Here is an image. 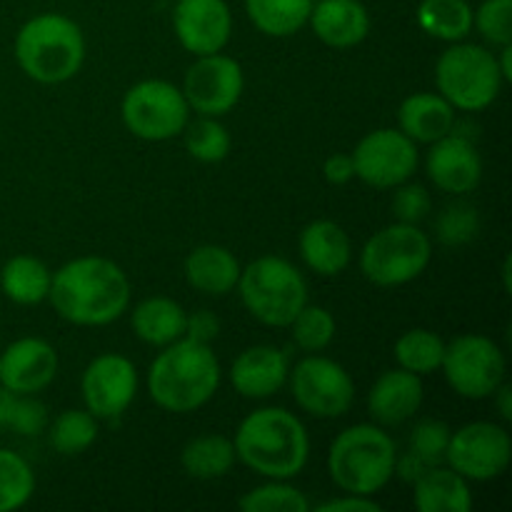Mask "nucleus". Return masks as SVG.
Segmentation results:
<instances>
[{
  "label": "nucleus",
  "instance_id": "f257e3e1",
  "mask_svg": "<svg viewBox=\"0 0 512 512\" xmlns=\"http://www.w3.org/2000/svg\"><path fill=\"white\" fill-rule=\"evenodd\" d=\"M55 313L73 325H108L130 303L128 275L108 258H78L65 263L50 280Z\"/></svg>",
  "mask_w": 512,
  "mask_h": 512
},
{
  "label": "nucleus",
  "instance_id": "f03ea898",
  "mask_svg": "<svg viewBox=\"0 0 512 512\" xmlns=\"http://www.w3.org/2000/svg\"><path fill=\"white\" fill-rule=\"evenodd\" d=\"M235 458L273 480L295 478L308 463L305 425L283 408H260L235 433Z\"/></svg>",
  "mask_w": 512,
  "mask_h": 512
},
{
  "label": "nucleus",
  "instance_id": "7ed1b4c3",
  "mask_svg": "<svg viewBox=\"0 0 512 512\" xmlns=\"http://www.w3.org/2000/svg\"><path fill=\"white\" fill-rule=\"evenodd\" d=\"M220 385V363L205 343L180 338L165 345L148 370L150 398L168 413H190L208 403Z\"/></svg>",
  "mask_w": 512,
  "mask_h": 512
},
{
  "label": "nucleus",
  "instance_id": "20e7f679",
  "mask_svg": "<svg viewBox=\"0 0 512 512\" xmlns=\"http://www.w3.org/2000/svg\"><path fill=\"white\" fill-rule=\"evenodd\" d=\"M15 60L35 83H65L85 60L83 30L60 13L35 15L15 35Z\"/></svg>",
  "mask_w": 512,
  "mask_h": 512
},
{
  "label": "nucleus",
  "instance_id": "39448f33",
  "mask_svg": "<svg viewBox=\"0 0 512 512\" xmlns=\"http://www.w3.org/2000/svg\"><path fill=\"white\" fill-rule=\"evenodd\" d=\"M395 443L375 425H353L333 440L328 473L340 490L373 495L395 475Z\"/></svg>",
  "mask_w": 512,
  "mask_h": 512
},
{
  "label": "nucleus",
  "instance_id": "423d86ee",
  "mask_svg": "<svg viewBox=\"0 0 512 512\" xmlns=\"http://www.w3.org/2000/svg\"><path fill=\"white\" fill-rule=\"evenodd\" d=\"M240 298L255 320L270 328H288L308 303V285L293 263L275 255L253 260L238 278Z\"/></svg>",
  "mask_w": 512,
  "mask_h": 512
},
{
  "label": "nucleus",
  "instance_id": "0eeeda50",
  "mask_svg": "<svg viewBox=\"0 0 512 512\" xmlns=\"http://www.w3.org/2000/svg\"><path fill=\"white\" fill-rule=\"evenodd\" d=\"M435 83L440 95L453 108L478 113L485 110L503 88L498 58L473 43H460L445 50L435 65Z\"/></svg>",
  "mask_w": 512,
  "mask_h": 512
},
{
  "label": "nucleus",
  "instance_id": "6e6552de",
  "mask_svg": "<svg viewBox=\"0 0 512 512\" xmlns=\"http://www.w3.org/2000/svg\"><path fill=\"white\" fill-rule=\"evenodd\" d=\"M433 250L430 238L410 223H395L378 230L360 253V268L370 283L395 288L418 278L428 268Z\"/></svg>",
  "mask_w": 512,
  "mask_h": 512
},
{
  "label": "nucleus",
  "instance_id": "1a4fd4ad",
  "mask_svg": "<svg viewBox=\"0 0 512 512\" xmlns=\"http://www.w3.org/2000/svg\"><path fill=\"white\" fill-rule=\"evenodd\" d=\"M188 100L183 90L165 80H143L125 93L120 113L135 138L160 143L180 135L188 125Z\"/></svg>",
  "mask_w": 512,
  "mask_h": 512
},
{
  "label": "nucleus",
  "instance_id": "9d476101",
  "mask_svg": "<svg viewBox=\"0 0 512 512\" xmlns=\"http://www.w3.org/2000/svg\"><path fill=\"white\" fill-rule=\"evenodd\" d=\"M443 373L450 388L468 400H483L498 390L505 378V355L485 335H460L445 345Z\"/></svg>",
  "mask_w": 512,
  "mask_h": 512
},
{
  "label": "nucleus",
  "instance_id": "9b49d317",
  "mask_svg": "<svg viewBox=\"0 0 512 512\" xmlns=\"http://www.w3.org/2000/svg\"><path fill=\"white\" fill-rule=\"evenodd\" d=\"M512 443L508 430L495 423H468L450 433L445 460L465 480H493L508 470Z\"/></svg>",
  "mask_w": 512,
  "mask_h": 512
},
{
  "label": "nucleus",
  "instance_id": "f8f14e48",
  "mask_svg": "<svg viewBox=\"0 0 512 512\" xmlns=\"http://www.w3.org/2000/svg\"><path fill=\"white\" fill-rule=\"evenodd\" d=\"M293 398L315 418H340L353 405L355 385L343 365L310 355L293 370Z\"/></svg>",
  "mask_w": 512,
  "mask_h": 512
},
{
  "label": "nucleus",
  "instance_id": "ddd939ff",
  "mask_svg": "<svg viewBox=\"0 0 512 512\" xmlns=\"http://www.w3.org/2000/svg\"><path fill=\"white\" fill-rule=\"evenodd\" d=\"M355 175L373 188H395L418 168V148L403 130L380 128L365 135L353 153Z\"/></svg>",
  "mask_w": 512,
  "mask_h": 512
},
{
  "label": "nucleus",
  "instance_id": "4468645a",
  "mask_svg": "<svg viewBox=\"0 0 512 512\" xmlns=\"http://www.w3.org/2000/svg\"><path fill=\"white\" fill-rule=\"evenodd\" d=\"M243 85V68H240L238 60L210 53L198 55V60L188 68L183 95L190 108L198 110L200 115L218 118V115L230 113L238 105Z\"/></svg>",
  "mask_w": 512,
  "mask_h": 512
},
{
  "label": "nucleus",
  "instance_id": "2eb2a0df",
  "mask_svg": "<svg viewBox=\"0 0 512 512\" xmlns=\"http://www.w3.org/2000/svg\"><path fill=\"white\" fill-rule=\"evenodd\" d=\"M83 400L93 418H118L133 403L138 390V373L125 355H98L83 373Z\"/></svg>",
  "mask_w": 512,
  "mask_h": 512
},
{
  "label": "nucleus",
  "instance_id": "dca6fc26",
  "mask_svg": "<svg viewBox=\"0 0 512 512\" xmlns=\"http://www.w3.org/2000/svg\"><path fill=\"white\" fill-rule=\"evenodd\" d=\"M173 28L188 53H220L233 33V15L225 0H178Z\"/></svg>",
  "mask_w": 512,
  "mask_h": 512
},
{
  "label": "nucleus",
  "instance_id": "f3484780",
  "mask_svg": "<svg viewBox=\"0 0 512 512\" xmlns=\"http://www.w3.org/2000/svg\"><path fill=\"white\" fill-rule=\"evenodd\" d=\"M58 373V353L40 338H20L0 353V385L10 393L33 395Z\"/></svg>",
  "mask_w": 512,
  "mask_h": 512
},
{
  "label": "nucleus",
  "instance_id": "a211bd4d",
  "mask_svg": "<svg viewBox=\"0 0 512 512\" xmlns=\"http://www.w3.org/2000/svg\"><path fill=\"white\" fill-rule=\"evenodd\" d=\"M428 175L445 193H470L483 178V160L468 138L448 133L428 153Z\"/></svg>",
  "mask_w": 512,
  "mask_h": 512
},
{
  "label": "nucleus",
  "instance_id": "6ab92c4d",
  "mask_svg": "<svg viewBox=\"0 0 512 512\" xmlns=\"http://www.w3.org/2000/svg\"><path fill=\"white\" fill-rule=\"evenodd\" d=\"M230 380H233V388L243 398H270L288 380V358L278 348L255 345V348L243 350L235 358L233 370H230Z\"/></svg>",
  "mask_w": 512,
  "mask_h": 512
},
{
  "label": "nucleus",
  "instance_id": "aec40b11",
  "mask_svg": "<svg viewBox=\"0 0 512 512\" xmlns=\"http://www.w3.org/2000/svg\"><path fill=\"white\" fill-rule=\"evenodd\" d=\"M423 403V380L410 370H388L368 393V410L378 423L400 425L413 418Z\"/></svg>",
  "mask_w": 512,
  "mask_h": 512
},
{
  "label": "nucleus",
  "instance_id": "412c9836",
  "mask_svg": "<svg viewBox=\"0 0 512 512\" xmlns=\"http://www.w3.org/2000/svg\"><path fill=\"white\" fill-rule=\"evenodd\" d=\"M313 33L330 48H353L370 30V15L360 0H320L310 10Z\"/></svg>",
  "mask_w": 512,
  "mask_h": 512
},
{
  "label": "nucleus",
  "instance_id": "4be33fe9",
  "mask_svg": "<svg viewBox=\"0 0 512 512\" xmlns=\"http://www.w3.org/2000/svg\"><path fill=\"white\" fill-rule=\"evenodd\" d=\"M300 255L310 270L333 278L350 263V238L333 220H315L300 233Z\"/></svg>",
  "mask_w": 512,
  "mask_h": 512
},
{
  "label": "nucleus",
  "instance_id": "5701e85b",
  "mask_svg": "<svg viewBox=\"0 0 512 512\" xmlns=\"http://www.w3.org/2000/svg\"><path fill=\"white\" fill-rule=\"evenodd\" d=\"M453 105L435 93H415L403 100L398 110L400 130L408 135L410 140L418 143H435V140L445 138L453 133L455 113Z\"/></svg>",
  "mask_w": 512,
  "mask_h": 512
},
{
  "label": "nucleus",
  "instance_id": "b1692460",
  "mask_svg": "<svg viewBox=\"0 0 512 512\" xmlns=\"http://www.w3.org/2000/svg\"><path fill=\"white\" fill-rule=\"evenodd\" d=\"M185 278L200 293L220 298L238 285L240 265L228 248L200 245L185 260Z\"/></svg>",
  "mask_w": 512,
  "mask_h": 512
},
{
  "label": "nucleus",
  "instance_id": "393cba45",
  "mask_svg": "<svg viewBox=\"0 0 512 512\" xmlns=\"http://www.w3.org/2000/svg\"><path fill=\"white\" fill-rule=\"evenodd\" d=\"M415 508L420 512H468L473 508L468 480L453 468L433 465L415 480Z\"/></svg>",
  "mask_w": 512,
  "mask_h": 512
},
{
  "label": "nucleus",
  "instance_id": "a878e982",
  "mask_svg": "<svg viewBox=\"0 0 512 512\" xmlns=\"http://www.w3.org/2000/svg\"><path fill=\"white\" fill-rule=\"evenodd\" d=\"M185 310L170 298H148L133 310V330L143 343L165 345L185 335Z\"/></svg>",
  "mask_w": 512,
  "mask_h": 512
},
{
  "label": "nucleus",
  "instance_id": "bb28decb",
  "mask_svg": "<svg viewBox=\"0 0 512 512\" xmlns=\"http://www.w3.org/2000/svg\"><path fill=\"white\" fill-rule=\"evenodd\" d=\"M50 270L33 255H15L0 270V288L5 298L18 305H38L50 293Z\"/></svg>",
  "mask_w": 512,
  "mask_h": 512
},
{
  "label": "nucleus",
  "instance_id": "cd10ccee",
  "mask_svg": "<svg viewBox=\"0 0 512 512\" xmlns=\"http://www.w3.org/2000/svg\"><path fill=\"white\" fill-rule=\"evenodd\" d=\"M185 473L198 480H215L230 473L235 463V445L225 435L210 433L193 438L180 455Z\"/></svg>",
  "mask_w": 512,
  "mask_h": 512
},
{
  "label": "nucleus",
  "instance_id": "c85d7f7f",
  "mask_svg": "<svg viewBox=\"0 0 512 512\" xmlns=\"http://www.w3.org/2000/svg\"><path fill=\"white\" fill-rule=\"evenodd\" d=\"M245 10L260 33L288 38L308 23L313 0H245Z\"/></svg>",
  "mask_w": 512,
  "mask_h": 512
},
{
  "label": "nucleus",
  "instance_id": "c756f323",
  "mask_svg": "<svg viewBox=\"0 0 512 512\" xmlns=\"http://www.w3.org/2000/svg\"><path fill=\"white\" fill-rule=\"evenodd\" d=\"M418 25L433 38L458 43L473 30V8L468 0H423Z\"/></svg>",
  "mask_w": 512,
  "mask_h": 512
},
{
  "label": "nucleus",
  "instance_id": "7c9ffc66",
  "mask_svg": "<svg viewBox=\"0 0 512 512\" xmlns=\"http://www.w3.org/2000/svg\"><path fill=\"white\" fill-rule=\"evenodd\" d=\"M443 355L445 343L433 330H408L395 343V358H398L400 368L410 370L415 375H428L438 370L443 365Z\"/></svg>",
  "mask_w": 512,
  "mask_h": 512
},
{
  "label": "nucleus",
  "instance_id": "2f4dec72",
  "mask_svg": "<svg viewBox=\"0 0 512 512\" xmlns=\"http://www.w3.org/2000/svg\"><path fill=\"white\" fill-rule=\"evenodd\" d=\"M35 475L28 460L0 448V512L18 510L33 498Z\"/></svg>",
  "mask_w": 512,
  "mask_h": 512
},
{
  "label": "nucleus",
  "instance_id": "473e14b6",
  "mask_svg": "<svg viewBox=\"0 0 512 512\" xmlns=\"http://www.w3.org/2000/svg\"><path fill=\"white\" fill-rule=\"evenodd\" d=\"M95 438H98V423L88 410H65L55 418L50 430V445L65 458L88 450Z\"/></svg>",
  "mask_w": 512,
  "mask_h": 512
},
{
  "label": "nucleus",
  "instance_id": "72a5a7b5",
  "mask_svg": "<svg viewBox=\"0 0 512 512\" xmlns=\"http://www.w3.org/2000/svg\"><path fill=\"white\" fill-rule=\"evenodd\" d=\"M185 148L200 163H220L230 153V135L225 125L203 115L195 123L185 125Z\"/></svg>",
  "mask_w": 512,
  "mask_h": 512
},
{
  "label": "nucleus",
  "instance_id": "f704fd0d",
  "mask_svg": "<svg viewBox=\"0 0 512 512\" xmlns=\"http://www.w3.org/2000/svg\"><path fill=\"white\" fill-rule=\"evenodd\" d=\"M293 328V340L298 348H303L305 353H318L325 350L335 338V320L320 305H303L298 315L293 318V323L288 325Z\"/></svg>",
  "mask_w": 512,
  "mask_h": 512
},
{
  "label": "nucleus",
  "instance_id": "c9c22d12",
  "mask_svg": "<svg viewBox=\"0 0 512 512\" xmlns=\"http://www.w3.org/2000/svg\"><path fill=\"white\" fill-rule=\"evenodd\" d=\"M240 510L245 512H308L310 503L298 488L285 483H268L250 490L240 498Z\"/></svg>",
  "mask_w": 512,
  "mask_h": 512
},
{
  "label": "nucleus",
  "instance_id": "e433bc0d",
  "mask_svg": "<svg viewBox=\"0 0 512 512\" xmlns=\"http://www.w3.org/2000/svg\"><path fill=\"white\" fill-rule=\"evenodd\" d=\"M475 28L480 30L488 43L510 45L512 43V0H483L473 15Z\"/></svg>",
  "mask_w": 512,
  "mask_h": 512
},
{
  "label": "nucleus",
  "instance_id": "4c0bfd02",
  "mask_svg": "<svg viewBox=\"0 0 512 512\" xmlns=\"http://www.w3.org/2000/svg\"><path fill=\"white\" fill-rule=\"evenodd\" d=\"M480 233L478 210L470 205H450L438 218V238L445 245H465Z\"/></svg>",
  "mask_w": 512,
  "mask_h": 512
},
{
  "label": "nucleus",
  "instance_id": "58836bf2",
  "mask_svg": "<svg viewBox=\"0 0 512 512\" xmlns=\"http://www.w3.org/2000/svg\"><path fill=\"white\" fill-rule=\"evenodd\" d=\"M450 443V428L440 420H423L415 425L410 435V453L418 455L428 465H438L445 460V450Z\"/></svg>",
  "mask_w": 512,
  "mask_h": 512
},
{
  "label": "nucleus",
  "instance_id": "ea45409f",
  "mask_svg": "<svg viewBox=\"0 0 512 512\" xmlns=\"http://www.w3.org/2000/svg\"><path fill=\"white\" fill-rule=\"evenodd\" d=\"M430 213V195L423 185H403L393 195V215L398 223L418 225Z\"/></svg>",
  "mask_w": 512,
  "mask_h": 512
},
{
  "label": "nucleus",
  "instance_id": "a19ab883",
  "mask_svg": "<svg viewBox=\"0 0 512 512\" xmlns=\"http://www.w3.org/2000/svg\"><path fill=\"white\" fill-rule=\"evenodd\" d=\"M45 425H48V410H45V405L30 398V395H18L8 428L18 430L20 435H40L45 430Z\"/></svg>",
  "mask_w": 512,
  "mask_h": 512
},
{
  "label": "nucleus",
  "instance_id": "79ce46f5",
  "mask_svg": "<svg viewBox=\"0 0 512 512\" xmlns=\"http://www.w3.org/2000/svg\"><path fill=\"white\" fill-rule=\"evenodd\" d=\"M220 333V320L218 315L210 313V310H198V313L188 315L185 318V338L195 340V343H205L218 338Z\"/></svg>",
  "mask_w": 512,
  "mask_h": 512
},
{
  "label": "nucleus",
  "instance_id": "37998d69",
  "mask_svg": "<svg viewBox=\"0 0 512 512\" xmlns=\"http://www.w3.org/2000/svg\"><path fill=\"white\" fill-rule=\"evenodd\" d=\"M315 510H318V512H380L383 508H380L375 500H370V495L348 493L345 498L328 500V503L318 505Z\"/></svg>",
  "mask_w": 512,
  "mask_h": 512
},
{
  "label": "nucleus",
  "instance_id": "c03bdc74",
  "mask_svg": "<svg viewBox=\"0 0 512 512\" xmlns=\"http://www.w3.org/2000/svg\"><path fill=\"white\" fill-rule=\"evenodd\" d=\"M325 180L333 185H345L355 178V165H353V155L348 153H335L325 160L323 165Z\"/></svg>",
  "mask_w": 512,
  "mask_h": 512
},
{
  "label": "nucleus",
  "instance_id": "a18cd8bd",
  "mask_svg": "<svg viewBox=\"0 0 512 512\" xmlns=\"http://www.w3.org/2000/svg\"><path fill=\"white\" fill-rule=\"evenodd\" d=\"M428 468H433V465H428L425 460H420L415 453H408L405 458H400V460L395 458V473H398L405 483H415V480H418Z\"/></svg>",
  "mask_w": 512,
  "mask_h": 512
},
{
  "label": "nucleus",
  "instance_id": "49530a36",
  "mask_svg": "<svg viewBox=\"0 0 512 512\" xmlns=\"http://www.w3.org/2000/svg\"><path fill=\"white\" fill-rule=\"evenodd\" d=\"M18 400V393H10L0 385V428H8L10 415H13V405Z\"/></svg>",
  "mask_w": 512,
  "mask_h": 512
},
{
  "label": "nucleus",
  "instance_id": "de8ad7c7",
  "mask_svg": "<svg viewBox=\"0 0 512 512\" xmlns=\"http://www.w3.org/2000/svg\"><path fill=\"white\" fill-rule=\"evenodd\" d=\"M495 393H498V408H500V415H503L505 420H512V390H510V385H503V383H500V385H498V390H495Z\"/></svg>",
  "mask_w": 512,
  "mask_h": 512
},
{
  "label": "nucleus",
  "instance_id": "09e8293b",
  "mask_svg": "<svg viewBox=\"0 0 512 512\" xmlns=\"http://www.w3.org/2000/svg\"><path fill=\"white\" fill-rule=\"evenodd\" d=\"M510 58H512V48H510V45H503V63H498L500 65V73H503V80H510L512 78Z\"/></svg>",
  "mask_w": 512,
  "mask_h": 512
}]
</instances>
